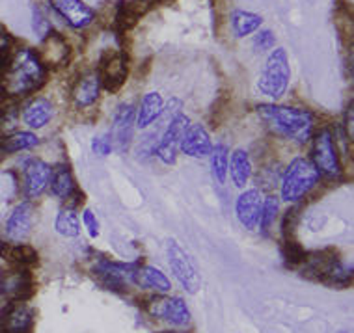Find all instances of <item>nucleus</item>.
<instances>
[{
	"mask_svg": "<svg viewBox=\"0 0 354 333\" xmlns=\"http://www.w3.org/2000/svg\"><path fill=\"white\" fill-rule=\"evenodd\" d=\"M47 80V67L43 66L36 50L19 49L4 71V93L8 97H23L39 90Z\"/></svg>",
	"mask_w": 354,
	"mask_h": 333,
	"instance_id": "obj_1",
	"label": "nucleus"
},
{
	"mask_svg": "<svg viewBox=\"0 0 354 333\" xmlns=\"http://www.w3.org/2000/svg\"><path fill=\"white\" fill-rule=\"evenodd\" d=\"M257 117L276 136L304 144L312 138L313 114L310 110L281 106V104H259Z\"/></svg>",
	"mask_w": 354,
	"mask_h": 333,
	"instance_id": "obj_2",
	"label": "nucleus"
},
{
	"mask_svg": "<svg viewBox=\"0 0 354 333\" xmlns=\"http://www.w3.org/2000/svg\"><path fill=\"white\" fill-rule=\"evenodd\" d=\"M319 177H321V173H319L310 158H293L286 168V171H283V175H281V200L287 201V203L300 201L315 188V184L319 182Z\"/></svg>",
	"mask_w": 354,
	"mask_h": 333,
	"instance_id": "obj_3",
	"label": "nucleus"
},
{
	"mask_svg": "<svg viewBox=\"0 0 354 333\" xmlns=\"http://www.w3.org/2000/svg\"><path fill=\"white\" fill-rule=\"evenodd\" d=\"M289 80H291L289 58H287L286 49L278 47L265 60V66H263L259 80H257V90L261 91L265 97L278 101L286 95Z\"/></svg>",
	"mask_w": 354,
	"mask_h": 333,
	"instance_id": "obj_4",
	"label": "nucleus"
},
{
	"mask_svg": "<svg viewBox=\"0 0 354 333\" xmlns=\"http://www.w3.org/2000/svg\"><path fill=\"white\" fill-rule=\"evenodd\" d=\"M166 255H168V265H170L171 274L176 276V279L185 291L189 294H196L200 291V274L196 270L190 255L176 240H168Z\"/></svg>",
	"mask_w": 354,
	"mask_h": 333,
	"instance_id": "obj_5",
	"label": "nucleus"
},
{
	"mask_svg": "<svg viewBox=\"0 0 354 333\" xmlns=\"http://www.w3.org/2000/svg\"><path fill=\"white\" fill-rule=\"evenodd\" d=\"M313 166L317 168L319 173L330 179H337L342 175V162L337 157L336 140L328 129L319 131L313 138Z\"/></svg>",
	"mask_w": 354,
	"mask_h": 333,
	"instance_id": "obj_6",
	"label": "nucleus"
},
{
	"mask_svg": "<svg viewBox=\"0 0 354 333\" xmlns=\"http://www.w3.org/2000/svg\"><path fill=\"white\" fill-rule=\"evenodd\" d=\"M190 125V120L185 114H176L170 120V125L160 136L159 144L153 149L160 162L166 166H174L177 162V151L181 146V138H183L185 131Z\"/></svg>",
	"mask_w": 354,
	"mask_h": 333,
	"instance_id": "obj_7",
	"label": "nucleus"
},
{
	"mask_svg": "<svg viewBox=\"0 0 354 333\" xmlns=\"http://www.w3.org/2000/svg\"><path fill=\"white\" fill-rule=\"evenodd\" d=\"M147 313L153 318L168 322L170 326L181 327L190 322V309L179 296H159L147 303Z\"/></svg>",
	"mask_w": 354,
	"mask_h": 333,
	"instance_id": "obj_8",
	"label": "nucleus"
},
{
	"mask_svg": "<svg viewBox=\"0 0 354 333\" xmlns=\"http://www.w3.org/2000/svg\"><path fill=\"white\" fill-rule=\"evenodd\" d=\"M99 79H101V88H104L110 93H116L122 90L129 75L127 56L123 53H110L106 50L99 61Z\"/></svg>",
	"mask_w": 354,
	"mask_h": 333,
	"instance_id": "obj_9",
	"label": "nucleus"
},
{
	"mask_svg": "<svg viewBox=\"0 0 354 333\" xmlns=\"http://www.w3.org/2000/svg\"><path fill=\"white\" fill-rule=\"evenodd\" d=\"M136 127V110L133 104H120L114 114V122L110 129V142L118 153H127L133 142V133Z\"/></svg>",
	"mask_w": 354,
	"mask_h": 333,
	"instance_id": "obj_10",
	"label": "nucleus"
},
{
	"mask_svg": "<svg viewBox=\"0 0 354 333\" xmlns=\"http://www.w3.org/2000/svg\"><path fill=\"white\" fill-rule=\"evenodd\" d=\"M34 292V279L26 268H15L0 274V296L6 302H25Z\"/></svg>",
	"mask_w": 354,
	"mask_h": 333,
	"instance_id": "obj_11",
	"label": "nucleus"
},
{
	"mask_svg": "<svg viewBox=\"0 0 354 333\" xmlns=\"http://www.w3.org/2000/svg\"><path fill=\"white\" fill-rule=\"evenodd\" d=\"M49 4L75 30H84L95 21V12L84 0H49Z\"/></svg>",
	"mask_w": 354,
	"mask_h": 333,
	"instance_id": "obj_12",
	"label": "nucleus"
},
{
	"mask_svg": "<svg viewBox=\"0 0 354 333\" xmlns=\"http://www.w3.org/2000/svg\"><path fill=\"white\" fill-rule=\"evenodd\" d=\"M53 177V168L41 158H28L23 166L25 194L28 200L39 198L47 190Z\"/></svg>",
	"mask_w": 354,
	"mask_h": 333,
	"instance_id": "obj_13",
	"label": "nucleus"
},
{
	"mask_svg": "<svg viewBox=\"0 0 354 333\" xmlns=\"http://www.w3.org/2000/svg\"><path fill=\"white\" fill-rule=\"evenodd\" d=\"M261 207H263V194L261 190H245L243 194L237 198L235 203V214H237L239 222L245 229L252 231L259 225L261 218Z\"/></svg>",
	"mask_w": 354,
	"mask_h": 333,
	"instance_id": "obj_14",
	"label": "nucleus"
},
{
	"mask_svg": "<svg viewBox=\"0 0 354 333\" xmlns=\"http://www.w3.org/2000/svg\"><path fill=\"white\" fill-rule=\"evenodd\" d=\"M39 60L45 67H62L66 66L71 56V49H69L68 41L64 39V36L50 32L49 36H45L41 39V47L36 50Z\"/></svg>",
	"mask_w": 354,
	"mask_h": 333,
	"instance_id": "obj_15",
	"label": "nucleus"
},
{
	"mask_svg": "<svg viewBox=\"0 0 354 333\" xmlns=\"http://www.w3.org/2000/svg\"><path fill=\"white\" fill-rule=\"evenodd\" d=\"M136 268H138L136 265H123V263L103 259L93 267V272L97 274L106 287H127L135 283Z\"/></svg>",
	"mask_w": 354,
	"mask_h": 333,
	"instance_id": "obj_16",
	"label": "nucleus"
},
{
	"mask_svg": "<svg viewBox=\"0 0 354 333\" xmlns=\"http://www.w3.org/2000/svg\"><path fill=\"white\" fill-rule=\"evenodd\" d=\"M32 222H34V207L30 201L19 203L6 222V236L12 242H25L30 235Z\"/></svg>",
	"mask_w": 354,
	"mask_h": 333,
	"instance_id": "obj_17",
	"label": "nucleus"
},
{
	"mask_svg": "<svg viewBox=\"0 0 354 333\" xmlns=\"http://www.w3.org/2000/svg\"><path fill=\"white\" fill-rule=\"evenodd\" d=\"M34 322V313L25 302H10L0 316V333H28Z\"/></svg>",
	"mask_w": 354,
	"mask_h": 333,
	"instance_id": "obj_18",
	"label": "nucleus"
},
{
	"mask_svg": "<svg viewBox=\"0 0 354 333\" xmlns=\"http://www.w3.org/2000/svg\"><path fill=\"white\" fill-rule=\"evenodd\" d=\"M179 149L192 158H205L213 151V142L211 136L200 123H190L181 138Z\"/></svg>",
	"mask_w": 354,
	"mask_h": 333,
	"instance_id": "obj_19",
	"label": "nucleus"
},
{
	"mask_svg": "<svg viewBox=\"0 0 354 333\" xmlns=\"http://www.w3.org/2000/svg\"><path fill=\"white\" fill-rule=\"evenodd\" d=\"M99 93H101V79H99L97 71H90V73L82 75L79 82L75 84L73 101L79 108H88L97 101Z\"/></svg>",
	"mask_w": 354,
	"mask_h": 333,
	"instance_id": "obj_20",
	"label": "nucleus"
},
{
	"mask_svg": "<svg viewBox=\"0 0 354 333\" xmlns=\"http://www.w3.org/2000/svg\"><path fill=\"white\" fill-rule=\"evenodd\" d=\"M53 117H55V106H53L49 99L45 97L32 99L30 103L25 106V112H23V122L34 131L47 127Z\"/></svg>",
	"mask_w": 354,
	"mask_h": 333,
	"instance_id": "obj_21",
	"label": "nucleus"
},
{
	"mask_svg": "<svg viewBox=\"0 0 354 333\" xmlns=\"http://www.w3.org/2000/svg\"><path fill=\"white\" fill-rule=\"evenodd\" d=\"M135 283L147 289V291H155L159 294L170 292L171 283L170 279L166 278V274L157 267L146 265V267H138L135 272Z\"/></svg>",
	"mask_w": 354,
	"mask_h": 333,
	"instance_id": "obj_22",
	"label": "nucleus"
},
{
	"mask_svg": "<svg viewBox=\"0 0 354 333\" xmlns=\"http://www.w3.org/2000/svg\"><path fill=\"white\" fill-rule=\"evenodd\" d=\"M165 112V99L159 91H149L144 95L140 108L136 110V127L147 129Z\"/></svg>",
	"mask_w": 354,
	"mask_h": 333,
	"instance_id": "obj_23",
	"label": "nucleus"
},
{
	"mask_svg": "<svg viewBox=\"0 0 354 333\" xmlns=\"http://www.w3.org/2000/svg\"><path fill=\"white\" fill-rule=\"evenodd\" d=\"M50 190L56 198L60 200H73L79 198V190L75 184L73 173L68 166H58L56 170H53V177H50Z\"/></svg>",
	"mask_w": 354,
	"mask_h": 333,
	"instance_id": "obj_24",
	"label": "nucleus"
},
{
	"mask_svg": "<svg viewBox=\"0 0 354 333\" xmlns=\"http://www.w3.org/2000/svg\"><path fill=\"white\" fill-rule=\"evenodd\" d=\"M263 23L261 15L246 10H235L230 17V26L235 37H246L250 34H256Z\"/></svg>",
	"mask_w": 354,
	"mask_h": 333,
	"instance_id": "obj_25",
	"label": "nucleus"
},
{
	"mask_svg": "<svg viewBox=\"0 0 354 333\" xmlns=\"http://www.w3.org/2000/svg\"><path fill=\"white\" fill-rule=\"evenodd\" d=\"M232 181L237 188H245L252 177V160L245 149H235L232 155V160L227 164Z\"/></svg>",
	"mask_w": 354,
	"mask_h": 333,
	"instance_id": "obj_26",
	"label": "nucleus"
},
{
	"mask_svg": "<svg viewBox=\"0 0 354 333\" xmlns=\"http://www.w3.org/2000/svg\"><path fill=\"white\" fill-rule=\"evenodd\" d=\"M37 144H39V138L34 133H30V131H17V133L0 140V149L6 155H13V153L32 149Z\"/></svg>",
	"mask_w": 354,
	"mask_h": 333,
	"instance_id": "obj_27",
	"label": "nucleus"
},
{
	"mask_svg": "<svg viewBox=\"0 0 354 333\" xmlns=\"http://www.w3.org/2000/svg\"><path fill=\"white\" fill-rule=\"evenodd\" d=\"M140 6L142 4H138V2H123V4H120L116 17H114L118 30L127 32L129 28H133L140 21L142 13H144Z\"/></svg>",
	"mask_w": 354,
	"mask_h": 333,
	"instance_id": "obj_28",
	"label": "nucleus"
},
{
	"mask_svg": "<svg viewBox=\"0 0 354 333\" xmlns=\"http://www.w3.org/2000/svg\"><path fill=\"white\" fill-rule=\"evenodd\" d=\"M55 229L58 235L66 236V238H75V236L80 235V222L75 209L66 207V209H62L58 212L55 222Z\"/></svg>",
	"mask_w": 354,
	"mask_h": 333,
	"instance_id": "obj_29",
	"label": "nucleus"
},
{
	"mask_svg": "<svg viewBox=\"0 0 354 333\" xmlns=\"http://www.w3.org/2000/svg\"><path fill=\"white\" fill-rule=\"evenodd\" d=\"M209 162H211V173H213L214 181L218 184H224L227 177V164H230L227 147L213 146V151L209 155Z\"/></svg>",
	"mask_w": 354,
	"mask_h": 333,
	"instance_id": "obj_30",
	"label": "nucleus"
},
{
	"mask_svg": "<svg viewBox=\"0 0 354 333\" xmlns=\"http://www.w3.org/2000/svg\"><path fill=\"white\" fill-rule=\"evenodd\" d=\"M278 212H280V200L276 196L263 198L261 218H259V229H261L263 235H269L272 231L276 220H278Z\"/></svg>",
	"mask_w": 354,
	"mask_h": 333,
	"instance_id": "obj_31",
	"label": "nucleus"
},
{
	"mask_svg": "<svg viewBox=\"0 0 354 333\" xmlns=\"http://www.w3.org/2000/svg\"><path fill=\"white\" fill-rule=\"evenodd\" d=\"M6 259L23 267V265H28V263H36L37 254L36 249L26 246V244H10V251H8Z\"/></svg>",
	"mask_w": 354,
	"mask_h": 333,
	"instance_id": "obj_32",
	"label": "nucleus"
},
{
	"mask_svg": "<svg viewBox=\"0 0 354 333\" xmlns=\"http://www.w3.org/2000/svg\"><path fill=\"white\" fill-rule=\"evenodd\" d=\"M32 26H34V32L41 39L53 32V25H50L49 17L43 13V10L39 6H34V10H32Z\"/></svg>",
	"mask_w": 354,
	"mask_h": 333,
	"instance_id": "obj_33",
	"label": "nucleus"
},
{
	"mask_svg": "<svg viewBox=\"0 0 354 333\" xmlns=\"http://www.w3.org/2000/svg\"><path fill=\"white\" fill-rule=\"evenodd\" d=\"M276 45V34L269 28L265 30H257L256 36H254V49L257 53H265V50L274 49Z\"/></svg>",
	"mask_w": 354,
	"mask_h": 333,
	"instance_id": "obj_34",
	"label": "nucleus"
},
{
	"mask_svg": "<svg viewBox=\"0 0 354 333\" xmlns=\"http://www.w3.org/2000/svg\"><path fill=\"white\" fill-rule=\"evenodd\" d=\"M297 224H299V209H289L283 216V222H281V231H283V236L286 240H293L295 229H297Z\"/></svg>",
	"mask_w": 354,
	"mask_h": 333,
	"instance_id": "obj_35",
	"label": "nucleus"
},
{
	"mask_svg": "<svg viewBox=\"0 0 354 333\" xmlns=\"http://www.w3.org/2000/svg\"><path fill=\"white\" fill-rule=\"evenodd\" d=\"M12 60V50H10V36L6 32L0 30V73L6 71L8 64Z\"/></svg>",
	"mask_w": 354,
	"mask_h": 333,
	"instance_id": "obj_36",
	"label": "nucleus"
},
{
	"mask_svg": "<svg viewBox=\"0 0 354 333\" xmlns=\"http://www.w3.org/2000/svg\"><path fill=\"white\" fill-rule=\"evenodd\" d=\"M304 249L300 248L295 240H286V259L289 265H300L304 260Z\"/></svg>",
	"mask_w": 354,
	"mask_h": 333,
	"instance_id": "obj_37",
	"label": "nucleus"
},
{
	"mask_svg": "<svg viewBox=\"0 0 354 333\" xmlns=\"http://www.w3.org/2000/svg\"><path fill=\"white\" fill-rule=\"evenodd\" d=\"M92 151L93 155L97 157H106L112 151V142H110V136H97V138L92 140Z\"/></svg>",
	"mask_w": 354,
	"mask_h": 333,
	"instance_id": "obj_38",
	"label": "nucleus"
},
{
	"mask_svg": "<svg viewBox=\"0 0 354 333\" xmlns=\"http://www.w3.org/2000/svg\"><path fill=\"white\" fill-rule=\"evenodd\" d=\"M82 222H84V227L88 229L90 236H92V238H97L99 222H97V218H95V214H93L90 209H84V212H82Z\"/></svg>",
	"mask_w": 354,
	"mask_h": 333,
	"instance_id": "obj_39",
	"label": "nucleus"
},
{
	"mask_svg": "<svg viewBox=\"0 0 354 333\" xmlns=\"http://www.w3.org/2000/svg\"><path fill=\"white\" fill-rule=\"evenodd\" d=\"M8 251H10V244H6L4 240H0V257L6 259Z\"/></svg>",
	"mask_w": 354,
	"mask_h": 333,
	"instance_id": "obj_40",
	"label": "nucleus"
},
{
	"mask_svg": "<svg viewBox=\"0 0 354 333\" xmlns=\"http://www.w3.org/2000/svg\"><path fill=\"white\" fill-rule=\"evenodd\" d=\"M165 333H189V332H165Z\"/></svg>",
	"mask_w": 354,
	"mask_h": 333,
	"instance_id": "obj_41",
	"label": "nucleus"
},
{
	"mask_svg": "<svg viewBox=\"0 0 354 333\" xmlns=\"http://www.w3.org/2000/svg\"><path fill=\"white\" fill-rule=\"evenodd\" d=\"M142 2H151V0H142Z\"/></svg>",
	"mask_w": 354,
	"mask_h": 333,
	"instance_id": "obj_42",
	"label": "nucleus"
}]
</instances>
